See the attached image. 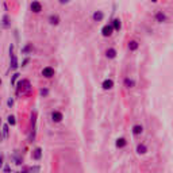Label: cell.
Segmentation results:
<instances>
[{
    "label": "cell",
    "mask_w": 173,
    "mask_h": 173,
    "mask_svg": "<svg viewBox=\"0 0 173 173\" xmlns=\"http://www.w3.org/2000/svg\"><path fill=\"white\" fill-rule=\"evenodd\" d=\"M49 23H50V24H53V26H57L58 23H60V16L56 15V14L50 15V16H49Z\"/></svg>",
    "instance_id": "8fae6325"
},
{
    "label": "cell",
    "mask_w": 173,
    "mask_h": 173,
    "mask_svg": "<svg viewBox=\"0 0 173 173\" xmlns=\"http://www.w3.org/2000/svg\"><path fill=\"white\" fill-rule=\"evenodd\" d=\"M0 124H1V118H0Z\"/></svg>",
    "instance_id": "4dcf8cb0"
},
{
    "label": "cell",
    "mask_w": 173,
    "mask_h": 173,
    "mask_svg": "<svg viewBox=\"0 0 173 173\" xmlns=\"http://www.w3.org/2000/svg\"><path fill=\"white\" fill-rule=\"evenodd\" d=\"M15 123H16V120H15V116H14V115H9V116H8V124H11V126H15Z\"/></svg>",
    "instance_id": "603a6c76"
},
{
    "label": "cell",
    "mask_w": 173,
    "mask_h": 173,
    "mask_svg": "<svg viewBox=\"0 0 173 173\" xmlns=\"http://www.w3.org/2000/svg\"><path fill=\"white\" fill-rule=\"evenodd\" d=\"M146 151H147V147L145 146L143 143H139V145L137 146V153L138 154H145Z\"/></svg>",
    "instance_id": "2e32d148"
},
{
    "label": "cell",
    "mask_w": 173,
    "mask_h": 173,
    "mask_svg": "<svg viewBox=\"0 0 173 173\" xmlns=\"http://www.w3.org/2000/svg\"><path fill=\"white\" fill-rule=\"evenodd\" d=\"M9 137V130H8V124H4L3 126V138H7Z\"/></svg>",
    "instance_id": "7402d4cb"
},
{
    "label": "cell",
    "mask_w": 173,
    "mask_h": 173,
    "mask_svg": "<svg viewBox=\"0 0 173 173\" xmlns=\"http://www.w3.org/2000/svg\"><path fill=\"white\" fill-rule=\"evenodd\" d=\"M143 133V127L141 126V124H135L133 127V134L134 135H141V134Z\"/></svg>",
    "instance_id": "7c38bea8"
},
{
    "label": "cell",
    "mask_w": 173,
    "mask_h": 173,
    "mask_svg": "<svg viewBox=\"0 0 173 173\" xmlns=\"http://www.w3.org/2000/svg\"><path fill=\"white\" fill-rule=\"evenodd\" d=\"M18 77H19V73H14V75H12V79H11V84L15 85V81L18 80Z\"/></svg>",
    "instance_id": "cb8c5ba5"
},
{
    "label": "cell",
    "mask_w": 173,
    "mask_h": 173,
    "mask_svg": "<svg viewBox=\"0 0 173 173\" xmlns=\"http://www.w3.org/2000/svg\"><path fill=\"white\" fill-rule=\"evenodd\" d=\"M106 56H107V58H110V60H112V58H115V57H116V50H115V49H112V47H110V49H107Z\"/></svg>",
    "instance_id": "5bb4252c"
},
{
    "label": "cell",
    "mask_w": 173,
    "mask_h": 173,
    "mask_svg": "<svg viewBox=\"0 0 173 173\" xmlns=\"http://www.w3.org/2000/svg\"><path fill=\"white\" fill-rule=\"evenodd\" d=\"M112 33H114V28H112L111 24H106V26H103V28H102V35L103 37H111Z\"/></svg>",
    "instance_id": "3957f363"
},
{
    "label": "cell",
    "mask_w": 173,
    "mask_h": 173,
    "mask_svg": "<svg viewBox=\"0 0 173 173\" xmlns=\"http://www.w3.org/2000/svg\"><path fill=\"white\" fill-rule=\"evenodd\" d=\"M124 85L127 87V88H133L134 85H135V83H134V80H131V79H124Z\"/></svg>",
    "instance_id": "ffe728a7"
},
{
    "label": "cell",
    "mask_w": 173,
    "mask_h": 173,
    "mask_svg": "<svg viewBox=\"0 0 173 173\" xmlns=\"http://www.w3.org/2000/svg\"><path fill=\"white\" fill-rule=\"evenodd\" d=\"M1 27H3V28H9V27H11V22H9L8 15H4V16H3V19H1Z\"/></svg>",
    "instance_id": "30bf717a"
},
{
    "label": "cell",
    "mask_w": 173,
    "mask_h": 173,
    "mask_svg": "<svg viewBox=\"0 0 173 173\" xmlns=\"http://www.w3.org/2000/svg\"><path fill=\"white\" fill-rule=\"evenodd\" d=\"M30 8L34 14H39L41 11H42V4H41L39 1H37L35 0V1H33V3L30 4Z\"/></svg>",
    "instance_id": "277c9868"
},
{
    "label": "cell",
    "mask_w": 173,
    "mask_h": 173,
    "mask_svg": "<svg viewBox=\"0 0 173 173\" xmlns=\"http://www.w3.org/2000/svg\"><path fill=\"white\" fill-rule=\"evenodd\" d=\"M116 147H119V149H122V147H124L126 145H127V141L124 139V138H118L116 139Z\"/></svg>",
    "instance_id": "9a60e30c"
},
{
    "label": "cell",
    "mask_w": 173,
    "mask_h": 173,
    "mask_svg": "<svg viewBox=\"0 0 173 173\" xmlns=\"http://www.w3.org/2000/svg\"><path fill=\"white\" fill-rule=\"evenodd\" d=\"M4 172H5V173H9V166H8V165H5V168H4Z\"/></svg>",
    "instance_id": "f1b7e54d"
},
{
    "label": "cell",
    "mask_w": 173,
    "mask_h": 173,
    "mask_svg": "<svg viewBox=\"0 0 173 173\" xmlns=\"http://www.w3.org/2000/svg\"><path fill=\"white\" fill-rule=\"evenodd\" d=\"M54 73H56V72H54V69L52 66H46L42 69V76L46 77V79H52L54 76Z\"/></svg>",
    "instance_id": "7a4b0ae2"
},
{
    "label": "cell",
    "mask_w": 173,
    "mask_h": 173,
    "mask_svg": "<svg viewBox=\"0 0 173 173\" xmlns=\"http://www.w3.org/2000/svg\"><path fill=\"white\" fill-rule=\"evenodd\" d=\"M3 161H4V155L0 154V169H1V166H3Z\"/></svg>",
    "instance_id": "484cf974"
},
{
    "label": "cell",
    "mask_w": 173,
    "mask_h": 173,
    "mask_svg": "<svg viewBox=\"0 0 173 173\" xmlns=\"http://www.w3.org/2000/svg\"><path fill=\"white\" fill-rule=\"evenodd\" d=\"M138 47H139V43H138L137 41H130L129 42V49L131 50V52H135Z\"/></svg>",
    "instance_id": "e0dca14e"
},
{
    "label": "cell",
    "mask_w": 173,
    "mask_h": 173,
    "mask_svg": "<svg viewBox=\"0 0 173 173\" xmlns=\"http://www.w3.org/2000/svg\"><path fill=\"white\" fill-rule=\"evenodd\" d=\"M41 95H42V96H47V95H49V91H47V89H41Z\"/></svg>",
    "instance_id": "d4e9b609"
},
{
    "label": "cell",
    "mask_w": 173,
    "mask_h": 173,
    "mask_svg": "<svg viewBox=\"0 0 173 173\" xmlns=\"http://www.w3.org/2000/svg\"><path fill=\"white\" fill-rule=\"evenodd\" d=\"M39 172V166H24L20 173H38Z\"/></svg>",
    "instance_id": "52a82bcc"
},
{
    "label": "cell",
    "mask_w": 173,
    "mask_h": 173,
    "mask_svg": "<svg viewBox=\"0 0 173 173\" xmlns=\"http://www.w3.org/2000/svg\"><path fill=\"white\" fill-rule=\"evenodd\" d=\"M41 157H42V149H41V147H37L35 150L33 151V158H34V160H41Z\"/></svg>",
    "instance_id": "4fadbf2b"
},
{
    "label": "cell",
    "mask_w": 173,
    "mask_h": 173,
    "mask_svg": "<svg viewBox=\"0 0 173 173\" xmlns=\"http://www.w3.org/2000/svg\"><path fill=\"white\" fill-rule=\"evenodd\" d=\"M9 58H11V69L15 71V69L18 68V58L14 54V45L9 46Z\"/></svg>",
    "instance_id": "6da1fadb"
},
{
    "label": "cell",
    "mask_w": 173,
    "mask_h": 173,
    "mask_svg": "<svg viewBox=\"0 0 173 173\" xmlns=\"http://www.w3.org/2000/svg\"><path fill=\"white\" fill-rule=\"evenodd\" d=\"M31 52H33V45L31 43H27L22 49V54H30Z\"/></svg>",
    "instance_id": "ac0fdd59"
},
{
    "label": "cell",
    "mask_w": 173,
    "mask_h": 173,
    "mask_svg": "<svg viewBox=\"0 0 173 173\" xmlns=\"http://www.w3.org/2000/svg\"><path fill=\"white\" fill-rule=\"evenodd\" d=\"M62 119H64L62 112H60V111H53V112H52V120H53V122H56V123H60Z\"/></svg>",
    "instance_id": "8992f818"
},
{
    "label": "cell",
    "mask_w": 173,
    "mask_h": 173,
    "mask_svg": "<svg viewBox=\"0 0 173 173\" xmlns=\"http://www.w3.org/2000/svg\"><path fill=\"white\" fill-rule=\"evenodd\" d=\"M11 160H12L16 165H22V162H23L22 155L19 154V151H18V150H15V151H14V154L11 155Z\"/></svg>",
    "instance_id": "5b68a950"
},
{
    "label": "cell",
    "mask_w": 173,
    "mask_h": 173,
    "mask_svg": "<svg viewBox=\"0 0 173 173\" xmlns=\"http://www.w3.org/2000/svg\"><path fill=\"white\" fill-rule=\"evenodd\" d=\"M102 87H103V89H106V91H108V89H111L112 87H114V81H112L111 79H107V80L103 81Z\"/></svg>",
    "instance_id": "9c48e42d"
},
{
    "label": "cell",
    "mask_w": 173,
    "mask_h": 173,
    "mask_svg": "<svg viewBox=\"0 0 173 173\" xmlns=\"http://www.w3.org/2000/svg\"><path fill=\"white\" fill-rule=\"evenodd\" d=\"M92 18L95 22H102L103 19H104V14H103V11H95L92 15Z\"/></svg>",
    "instance_id": "ba28073f"
},
{
    "label": "cell",
    "mask_w": 173,
    "mask_h": 173,
    "mask_svg": "<svg viewBox=\"0 0 173 173\" xmlns=\"http://www.w3.org/2000/svg\"><path fill=\"white\" fill-rule=\"evenodd\" d=\"M155 19H157V22L162 23V22H165V20H166V16H165V14L158 12L157 15H155Z\"/></svg>",
    "instance_id": "d6986e66"
},
{
    "label": "cell",
    "mask_w": 173,
    "mask_h": 173,
    "mask_svg": "<svg viewBox=\"0 0 173 173\" xmlns=\"http://www.w3.org/2000/svg\"><path fill=\"white\" fill-rule=\"evenodd\" d=\"M111 26H112V28H114V30L118 31V30L120 28V20H119V19H114V20H112V24H111Z\"/></svg>",
    "instance_id": "44dd1931"
},
{
    "label": "cell",
    "mask_w": 173,
    "mask_h": 173,
    "mask_svg": "<svg viewBox=\"0 0 173 173\" xmlns=\"http://www.w3.org/2000/svg\"><path fill=\"white\" fill-rule=\"evenodd\" d=\"M58 1H60L61 4H68V3H69L71 0H58Z\"/></svg>",
    "instance_id": "83f0119b"
},
{
    "label": "cell",
    "mask_w": 173,
    "mask_h": 173,
    "mask_svg": "<svg viewBox=\"0 0 173 173\" xmlns=\"http://www.w3.org/2000/svg\"><path fill=\"white\" fill-rule=\"evenodd\" d=\"M7 104H8V107H12V104H14V99H8Z\"/></svg>",
    "instance_id": "4316f807"
},
{
    "label": "cell",
    "mask_w": 173,
    "mask_h": 173,
    "mask_svg": "<svg viewBox=\"0 0 173 173\" xmlns=\"http://www.w3.org/2000/svg\"><path fill=\"white\" fill-rule=\"evenodd\" d=\"M0 85H1V79H0Z\"/></svg>",
    "instance_id": "f546056e"
}]
</instances>
